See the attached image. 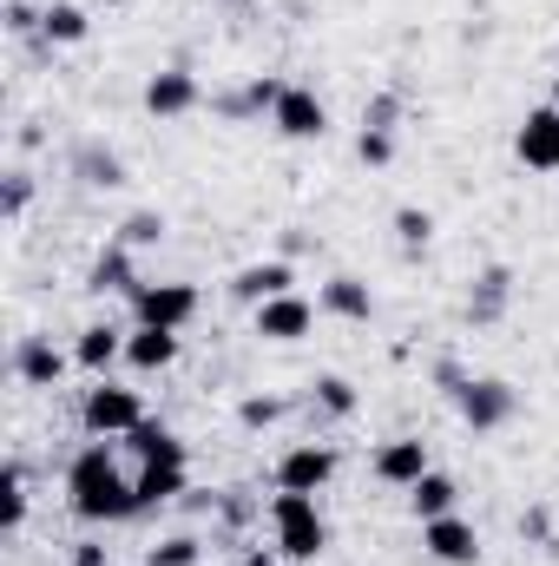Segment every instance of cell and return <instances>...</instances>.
Masks as SVG:
<instances>
[{
    "mask_svg": "<svg viewBox=\"0 0 559 566\" xmlns=\"http://www.w3.org/2000/svg\"><path fill=\"white\" fill-rule=\"evenodd\" d=\"M66 507L86 521V527H113V521H133L139 514V488L119 474V454L113 441H86L66 468Z\"/></svg>",
    "mask_w": 559,
    "mask_h": 566,
    "instance_id": "1",
    "label": "cell"
},
{
    "mask_svg": "<svg viewBox=\"0 0 559 566\" xmlns=\"http://www.w3.org/2000/svg\"><path fill=\"white\" fill-rule=\"evenodd\" d=\"M27 198H33V185L13 171V178H7V218H20V211H27Z\"/></svg>",
    "mask_w": 559,
    "mask_h": 566,
    "instance_id": "35",
    "label": "cell"
},
{
    "mask_svg": "<svg viewBox=\"0 0 559 566\" xmlns=\"http://www.w3.org/2000/svg\"><path fill=\"white\" fill-rule=\"evenodd\" d=\"M454 409H461V422L474 428V434H494V428L514 422V409H520V396L500 382V376H467V389L454 396Z\"/></svg>",
    "mask_w": 559,
    "mask_h": 566,
    "instance_id": "4",
    "label": "cell"
},
{
    "mask_svg": "<svg viewBox=\"0 0 559 566\" xmlns=\"http://www.w3.org/2000/svg\"><path fill=\"white\" fill-rule=\"evenodd\" d=\"M139 422H145L139 389H119V382H106V376H99V382L80 396V428H86L93 441H126Z\"/></svg>",
    "mask_w": 559,
    "mask_h": 566,
    "instance_id": "3",
    "label": "cell"
},
{
    "mask_svg": "<svg viewBox=\"0 0 559 566\" xmlns=\"http://www.w3.org/2000/svg\"><path fill=\"white\" fill-rule=\"evenodd\" d=\"M139 271H133V251L126 244H106L99 258H93V271H86V290L93 296H113V290H139Z\"/></svg>",
    "mask_w": 559,
    "mask_h": 566,
    "instance_id": "21",
    "label": "cell"
},
{
    "mask_svg": "<svg viewBox=\"0 0 559 566\" xmlns=\"http://www.w3.org/2000/svg\"><path fill=\"white\" fill-rule=\"evenodd\" d=\"M461 507V488H454V474H441V468H428L415 488H409V514L415 521H441V514H454Z\"/></svg>",
    "mask_w": 559,
    "mask_h": 566,
    "instance_id": "20",
    "label": "cell"
},
{
    "mask_svg": "<svg viewBox=\"0 0 559 566\" xmlns=\"http://www.w3.org/2000/svg\"><path fill=\"white\" fill-rule=\"evenodd\" d=\"M356 158H362V165H389V158H395V133H369V126H362V133H356Z\"/></svg>",
    "mask_w": 559,
    "mask_h": 566,
    "instance_id": "33",
    "label": "cell"
},
{
    "mask_svg": "<svg viewBox=\"0 0 559 566\" xmlns=\"http://www.w3.org/2000/svg\"><path fill=\"white\" fill-rule=\"evenodd\" d=\"M271 527H277V554L283 560H316L329 547V521L316 514V494H283L271 501Z\"/></svg>",
    "mask_w": 559,
    "mask_h": 566,
    "instance_id": "2",
    "label": "cell"
},
{
    "mask_svg": "<svg viewBox=\"0 0 559 566\" xmlns=\"http://www.w3.org/2000/svg\"><path fill=\"white\" fill-rule=\"evenodd\" d=\"M395 238H402V251H428V238H434V218H428L421 205H402V211H395Z\"/></svg>",
    "mask_w": 559,
    "mask_h": 566,
    "instance_id": "30",
    "label": "cell"
},
{
    "mask_svg": "<svg viewBox=\"0 0 559 566\" xmlns=\"http://www.w3.org/2000/svg\"><path fill=\"white\" fill-rule=\"evenodd\" d=\"M198 106H204L198 73L165 66V73H151V80H145V113H151V119H184V113H198Z\"/></svg>",
    "mask_w": 559,
    "mask_h": 566,
    "instance_id": "9",
    "label": "cell"
},
{
    "mask_svg": "<svg viewBox=\"0 0 559 566\" xmlns=\"http://www.w3.org/2000/svg\"><path fill=\"white\" fill-rule=\"evenodd\" d=\"M520 534H534V541H547V507H534V514L520 521Z\"/></svg>",
    "mask_w": 559,
    "mask_h": 566,
    "instance_id": "37",
    "label": "cell"
},
{
    "mask_svg": "<svg viewBox=\"0 0 559 566\" xmlns=\"http://www.w3.org/2000/svg\"><path fill=\"white\" fill-rule=\"evenodd\" d=\"M251 329L264 336V343H303L309 329H316V303L309 296H271V303H257L251 310Z\"/></svg>",
    "mask_w": 559,
    "mask_h": 566,
    "instance_id": "7",
    "label": "cell"
},
{
    "mask_svg": "<svg viewBox=\"0 0 559 566\" xmlns=\"http://www.w3.org/2000/svg\"><path fill=\"white\" fill-rule=\"evenodd\" d=\"M514 151L527 171H559V106H534L514 133Z\"/></svg>",
    "mask_w": 559,
    "mask_h": 566,
    "instance_id": "11",
    "label": "cell"
},
{
    "mask_svg": "<svg viewBox=\"0 0 559 566\" xmlns=\"http://www.w3.org/2000/svg\"><path fill=\"white\" fill-rule=\"evenodd\" d=\"M238 422L244 428H271V422H283V402L277 396H244V402H238Z\"/></svg>",
    "mask_w": 559,
    "mask_h": 566,
    "instance_id": "31",
    "label": "cell"
},
{
    "mask_svg": "<svg viewBox=\"0 0 559 566\" xmlns=\"http://www.w3.org/2000/svg\"><path fill=\"white\" fill-rule=\"evenodd\" d=\"M296 290V271H289V258H264V264H244L238 277H231V296L238 303H271V296H289Z\"/></svg>",
    "mask_w": 559,
    "mask_h": 566,
    "instance_id": "13",
    "label": "cell"
},
{
    "mask_svg": "<svg viewBox=\"0 0 559 566\" xmlns=\"http://www.w3.org/2000/svg\"><path fill=\"white\" fill-rule=\"evenodd\" d=\"M316 303H323L329 316H342V323H369V316H376V290H369L362 277H349V271L323 283V296H316Z\"/></svg>",
    "mask_w": 559,
    "mask_h": 566,
    "instance_id": "19",
    "label": "cell"
},
{
    "mask_svg": "<svg viewBox=\"0 0 559 566\" xmlns=\"http://www.w3.org/2000/svg\"><path fill=\"white\" fill-rule=\"evenodd\" d=\"M434 382H441L447 396H461V389H467V376H461V363H434Z\"/></svg>",
    "mask_w": 559,
    "mask_h": 566,
    "instance_id": "36",
    "label": "cell"
},
{
    "mask_svg": "<svg viewBox=\"0 0 559 566\" xmlns=\"http://www.w3.org/2000/svg\"><path fill=\"white\" fill-rule=\"evenodd\" d=\"M309 402H316L323 416H336V422H349V416L362 409V396H356L349 376H316V382H309Z\"/></svg>",
    "mask_w": 559,
    "mask_h": 566,
    "instance_id": "25",
    "label": "cell"
},
{
    "mask_svg": "<svg viewBox=\"0 0 559 566\" xmlns=\"http://www.w3.org/2000/svg\"><path fill=\"white\" fill-rule=\"evenodd\" d=\"M40 33H46L53 46H80V40L93 33V20H86V7H73V0H46V7H40Z\"/></svg>",
    "mask_w": 559,
    "mask_h": 566,
    "instance_id": "24",
    "label": "cell"
},
{
    "mask_svg": "<svg viewBox=\"0 0 559 566\" xmlns=\"http://www.w3.org/2000/svg\"><path fill=\"white\" fill-rule=\"evenodd\" d=\"M507 296H514V271L507 264H487L474 290H467V323H500L507 316Z\"/></svg>",
    "mask_w": 559,
    "mask_h": 566,
    "instance_id": "17",
    "label": "cell"
},
{
    "mask_svg": "<svg viewBox=\"0 0 559 566\" xmlns=\"http://www.w3.org/2000/svg\"><path fill=\"white\" fill-rule=\"evenodd\" d=\"M133 316L151 329H184L198 316V290L191 283H139L133 290Z\"/></svg>",
    "mask_w": 559,
    "mask_h": 566,
    "instance_id": "6",
    "label": "cell"
},
{
    "mask_svg": "<svg viewBox=\"0 0 559 566\" xmlns=\"http://www.w3.org/2000/svg\"><path fill=\"white\" fill-rule=\"evenodd\" d=\"M106 7H126V0H106Z\"/></svg>",
    "mask_w": 559,
    "mask_h": 566,
    "instance_id": "39",
    "label": "cell"
},
{
    "mask_svg": "<svg viewBox=\"0 0 559 566\" xmlns=\"http://www.w3.org/2000/svg\"><path fill=\"white\" fill-rule=\"evenodd\" d=\"M336 481V448L329 441H296L277 461V488L283 494H323Z\"/></svg>",
    "mask_w": 559,
    "mask_h": 566,
    "instance_id": "5",
    "label": "cell"
},
{
    "mask_svg": "<svg viewBox=\"0 0 559 566\" xmlns=\"http://www.w3.org/2000/svg\"><path fill=\"white\" fill-rule=\"evenodd\" d=\"M277 99H283V80L257 73L244 93H224V99H218V113H224V119H257V113H277Z\"/></svg>",
    "mask_w": 559,
    "mask_h": 566,
    "instance_id": "23",
    "label": "cell"
},
{
    "mask_svg": "<svg viewBox=\"0 0 559 566\" xmlns=\"http://www.w3.org/2000/svg\"><path fill=\"white\" fill-rule=\"evenodd\" d=\"M13 376H20L27 389H53V382L66 376V356L53 349V336H20V349H13Z\"/></svg>",
    "mask_w": 559,
    "mask_h": 566,
    "instance_id": "15",
    "label": "cell"
},
{
    "mask_svg": "<svg viewBox=\"0 0 559 566\" xmlns=\"http://www.w3.org/2000/svg\"><path fill=\"white\" fill-rule=\"evenodd\" d=\"M231 566H277V554H264V547H244Z\"/></svg>",
    "mask_w": 559,
    "mask_h": 566,
    "instance_id": "38",
    "label": "cell"
},
{
    "mask_svg": "<svg viewBox=\"0 0 559 566\" xmlns=\"http://www.w3.org/2000/svg\"><path fill=\"white\" fill-rule=\"evenodd\" d=\"M198 560H204V541L198 534H171V541H158L145 554V566H198Z\"/></svg>",
    "mask_w": 559,
    "mask_h": 566,
    "instance_id": "29",
    "label": "cell"
},
{
    "mask_svg": "<svg viewBox=\"0 0 559 566\" xmlns=\"http://www.w3.org/2000/svg\"><path fill=\"white\" fill-rule=\"evenodd\" d=\"M27 527V474H20V461H7L0 468V534L13 541Z\"/></svg>",
    "mask_w": 559,
    "mask_h": 566,
    "instance_id": "26",
    "label": "cell"
},
{
    "mask_svg": "<svg viewBox=\"0 0 559 566\" xmlns=\"http://www.w3.org/2000/svg\"><path fill=\"white\" fill-rule=\"evenodd\" d=\"M421 554L441 566H481V534L461 514H441V521H421Z\"/></svg>",
    "mask_w": 559,
    "mask_h": 566,
    "instance_id": "10",
    "label": "cell"
},
{
    "mask_svg": "<svg viewBox=\"0 0 559 566\" xmlns=\"http://www.w3.org/2000/svg\"><path fill=\"white\" fill-rule=\"evenodd\" d=\"M271 126H277L289 145H316L323 133H329V106L309 93V86H283L277 113H271Z\"/></svg>",
    "mask_w": 559,
    "mask_h": 566,
    "instance_id": "8",
    "label": "cell"
},
{
    "mask_svg": "<svg viewBox=\"0 0 559 566\" xmlns=\"http://www.w3.org/2000/svg\"><path fill=\"white\" fill-rule=\"evenodd\" d=\"M553 106H559V86H553Z\"/></svg>",
    "mask_w": 559,
    "mask_h": 566,
    "instance_id": "40",
    "label": "cell"
},
{
    "mask_svg": "<svg viewBox=\"0 0 559 566\" xmlns=\"http://www.w3.org/2000/svg\"><path fill=\"white\" fill-rule=\"evenodd\" d=\"M73 165H80V178H86V185H99V191L126 185V158H119V151H99V145H86Z\"/></svg>",
    "mask_w": 559,
    "mask_h": 566,
    "instance_id": "27",
    "label": "cell"
},
{
    "mask_svg": "<svg viewBox=\"0 0 559 566\" xmlns=\"http://www.w3.org/2000/svg\"><path fill=\"white\" fill-rule=\"evenodd\" d=\"M428 468H434V461H428V441H421V434H395V441L376 448V481H382V488H415Z\"/></svg>",
    "mask_w": 559,
    "mask_h": 566,
    "instance_id": "12",
    "label": "cell"
},
{
    "mask_svg": "<svg viewBox=\"0 0 559 566\" xmlns=\"http://www.w3.org/2000/svg\"><path fill=\"white\" fill-rule=\"evenodd\" d=\"M126 363H133L139 376L171 369V363H178V329H151V323H139V329L126 336Z\"/></svg>",
    "mask_w": 559,
    "mask_h": 566,
    "instance_id": "18",
    "label": "cell"
},
{
    "mask_svg": "<svg viewBox=\"0 0 559 566\" xmlns=\"http://www.w3.org/2000/svg\"><path fill=\"white\" fill-rule=\"evenodd\" d=\"M165 231H171V224H165V211H133V218L119 224V238H113V244L145 251V244H165Z\"/></svg>",
    "mask_w": 559,
    "mask_h": 566,
    "instance_id": "28",
    "label": "cell"
},
{
    "mask_svg": "<svg viewBox=\"0 0 559 566\" xmlns=\"http://www.w3.org/2000/svg\"><path fill=\"white\" fill-rule=\"evenodd\" d=\"M395 113H402V99H395V93H376V99L362 106V126H369V133H395Z\"/></svg>",
    "mask_w": 559,
    "mask_h": 566,
    "instance_id": "32",
    "label": "cell"
},
{
    "mask_svg": "<svg viewBox=\"0 0 559 566\" xmlns=\"http://www.w3.org/2000/svg\"><path fill=\"white\" fill-rule=\"evenodd\" d=\"M73 363H80L86 376H106L113 363H126V329H119V323H86L80 343H73Z\"/></svg>",
    "mask_w": 559,
    "mask_h": 566,
    "instance_id": "14",
    "label": "cell"
},
{
    "mask_svg": "<svg viewBox=\"0 0 559 566\" xmlns=\"http://www.w3.org/2000/svg\"><path fill=\"white\" fill-rule=\"evenodd\" d=\"M126 448H133V461H139V468H165V461H184V454H191L178 428L151 422V416H145V422L133 428V434H126Z\"/></svg>",
    "mask_w": 559,
    "mask_h": 566,
    "instance_id": "16",
    "label": "cell"
},
{
    "mask_svg": "<svg viewBox=\"0 0 559 566\" xmlns=\"http://www.w3.org/2000/svg\"><path fill=\"white\" fill-rule=\"evenodd\" d=\"M7 27H13V33H33V27H40V13H33L27 0H7Z\"/></svg>",
    "mask_w": 559,
    "mask_h": 566,
    "instance_id": "34",
    "label": "cell"
},
{
    "mask_svg": "<svg viewBox=\"0 0 559 566\" xmlns=\"http://www.w3.org/2000/svg\"><path fill=\"white\" fill-rule=\"evenodd\" d=\"M184 461H165V468H139L133 474V488H139V514H151V507H171L178 494H184Z\"/></svg>",
    "mask_w": 559,
    "mask_h": 566,
    "instance_id": "22",
    "label": "cell"
}]
</instances>
